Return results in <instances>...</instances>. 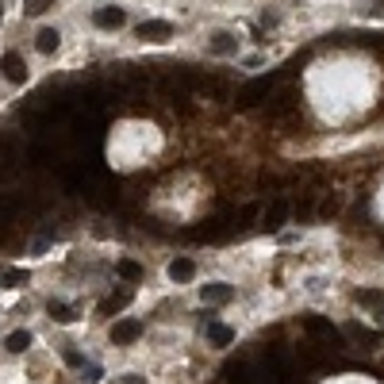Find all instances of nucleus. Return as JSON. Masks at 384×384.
Here are the masks:
<instances>
[{
  "label": "nucleus",
  "instance_id": "f8f14e48",
  "mask_svg": "<svg viewBox=\"0 0 384 384\" xmlns=\"http://www.w3.org/2000/svg\"><path fill=\"white\" fill-rule=\"evenodd\" d=\"M346 335L354 338V342H365V346H381V331H369L361 323H350L346 326Z\"/></svg>",
  "mask_w": 384,
  "mask_h": 384
},
{
  "label": "nucleus",
  "instance_id": "b1692460",
  "mask_svg": "<svg viewBox=\"0 0 384 384\" xmlns=\"http://www.w3.org/2000/svg\"><path fill=\"white\" fill-rule=\"evenodd\" d=\"M123 384H146V381H143V376H134V373H131V376H123Z\"/></svg>",
  "mask_w": 384,
  "mask_h": 384
},
{
  "label": "nucleus",
  "instance_id": "1a4fd4ad",
  "mask_svg": "<svg viewBox=\"0 0 384 384\" xmlns=\"http://www.w3.org/2000/svg\"><path fill=\"white\" fill-rule=\"evenodd\" d=\"M304 326H307V331H311V335H323L326 342L342 346V335H338V331H335V326H331V323H326V319H319V315H307V319H304Z\"/></svg>",
  "mask_w": 384,
  "mask_h": 384
},
{
  "label": "nucleus",
  "instance_id": "aec40b11",
  "mask_svg": "<svg viewBox=\"0 0 384 384\" xmlns=\"http://www.w3.org/2000/svg\"><path fill=\"white\" fill-rule=\"evenodd\" d=\"M62 361H66L69 369H85V354H81V350H73V346H66V350H62Z\"/></svg>",
  "mask_w": 384,
  "mask_h": 384
},
{
  "label": "nucleus",
  "instance_id": "423d86ee",
  "mask_svg": "<svg viewBox=\"0 0 384 384\" xmlns=\"http://www.w3.org/2000/svg\"><path fill=\"white\" fill-rule=\"evenodd\" d=\"M208 50H211V54H219V58L239 54V35H235V31H211V35H208Z\"/></svg>",
  "mask_w": 384,
  "mask_h": 384
},
{
  "label": "nucleus",
  "instance_id": "393cba45",
  "mask_svg": "<svg viewBox=\"0 0 384 384\" xmlns=\"http://www.w3.org/2000/svg\"><path fill=\"white\" fill-rule=\"evenodd\" d=\"M0 16H4V8H0Z\"/></svg>",
  "mask_w": 384,
  "mask_h": 384
},
{
  "label": "nucleus",
  "instance_id": "0eeeda50",
  "mask_svg": "<svg viewBox=\"0 0 384 384\" xmlns=\"http://www.w3.org/2000/svg\"><path fill=\"white\" fill-rule=\"evenodd\" d=\"M93 23L100 31H119L127 23V12L123 8H115V4H108V8H96L93 12Z\"/></svg>",
  "mask_w": 384,
  "mask_h": 384
},
{
  "label": "nucleus",
  "instance_id": "4468645a",
  "mask_svg": "<svg viewBox=\"0 0 384 384\" xmlns=\"http://www.w3.org/2000/svg\"><path fill=\"white\" fill-rule=\"evenodd\" d=\"M204 335H208V342H215V346H230V342H235V331H230V326H223V323H208V331H204Z\"/></svg>",
  "mask_w": 384,
  "mask_h": 384
},
{
  "label": "nucleus",
  "instance_id": "2eb2a0df",
  "mask_svg": "<svg viewBox=\"0 0 384 384\" xmlns=\"http://www.w3.org/2000/svg\"><path fill=\"white\" fill-rule=\"evenodd\" d=\"M27 280H31L27 269H4V273H0V288H23Z\"/></svg>",
  "mask_w": 384,
  "mask_h": 384
},
{
  "label": "nucleus",
  "instance_id": "dca6fc26",
  "mask_svg": "<svg viewBox=\"0 0 384 384\" xmlns=\"http://www.w3.org/2000/svg\"><path fill=\"white\" fill-rule=\"evenodd\" d=\"M127 304H131V292H112V296L100 304V315H115V311H123Z\"/></svg>",
  "mask_w": 384,
  "mask_h": 384
},
{
  "label": "nucleus",
  "instance_id": "7ed1b4c3",
  "mask_svg": "<svg viewBox=\"0 0 384 384\" xmlns=\"http://www.w3.org/2000/svg\"><path fill=\"white\" fill-rule=\"evenodd\" d=\"M0 69H4V81H12V85H23V81H27V62H23L19 50H8V54L0 58Z\"/></svg>",
  "mask_w": 384,
  "mask_h": 384
},
{
  "label": "nucleus",
  "instance_id": "6e6552de",
  "mask_svg": "<svg viewBox=\"0 0 384 384\" xmlns=\"http://www.w3.org/2000/svg\"><path fill=\"white\" fill-rule=\"evenodd\" d=\"M200 300H204V304H230V300H235V288L223 285V280H215V285L200 288Z\"/></svg>",
  "mask_w": 384,
  "mask_h": 384
},
{
  "label": "nucleus",
  "instance_id": "ddd939ff",
  "mask_svg": "<svg viewBox=\"0 0 384 384\" xmlns=\"http://www.w3.org/2000/svg\"><path fill=\"white\" fill-rule=\"evenodd\" d=\"M4 350H8V354H27L31 350V331H12V335L4 338Z\"/></svg>",
  "mask_w": 384,
  "mask_h": 384
},
{
  "label": "nucleus",
  "instance_id": "f03ea898",
  "mask_svg": "<svg viewBox=\"0 0 384 384\" xmlns=\"http://www.w3.org/2000/svg\"><path fill=\"white\" fill-rule=\"evenodd\" d=\"M139 335H143V319H119V323H112V331H108V338H112L115 346L139 342Z\"/></svg>",
  "mask_w": 384,
  "mask_h": 384
},
{
  "label": "nucleus",
  "instance_id": "a211bd4d",
  "mask_svg": "<svg viewBox=\"0 0 384 384\" xmlns=\"http://www.w3.org/2000/svg\"><path fill=\"white\" fill-rule=\"evenodd\" d=\"M354 300L365 307H384V288H357Z\"/></svg>",
  "mask_w": 384,
  "mask_h": 384
},
{
  "label": "nucleus",
  "instance_id": "9b49d317",
  "mask_svg": "<svg viewBox=\"0 0 384 384\" xmlns=\"http://www.w3.org/2000/svg\"><path fill=\"white\" fill-rule=\"evenodd\" d=\"M192 273H196V261L192 258H173L169 261V280H177V285H181V280H192Z\"/></svg>",
  "mask_w": 384,
  "mask_h": 384
},
{
  "label": "nucleus",
  "instance_id": "6ab92c4d",
  "mask_svg": "<svg viewBox=\"0 0 384 384\" xmlns=\"http://www.w3.org/2000/svg\"><path fill=\"white\" fill-rule=\"evenodd\" d=\"M115 273H119L123 280H131V285H134V280H143V265H139V261H131V258L119 261V265H115Z\"/></svg>",
  "mask_w": 384,
  "mask_h": 384
},
{
  "label": "nucleus",
  "instance_id": "5701e85b",
  "mask_svg": "<svg viewBox=\"0 0 384 384\" xmlns=\"http://www.w3.org/2000/svg\"><path fill=\"white\" fill-rule=\"evenodd\" d=\"M81 381L96 384V381H100V365H88V369H81Z\"/></svg>",
  "mask_w": 384,
  "mask_h": 384
},
{
  "label": "nucleus",
  "instance_id": "9d476101",
  "mask_svg": "<svg viewBox=\"0 0 384 384\" xmlns=\"http://www.w3.org/2000/svg\"><path fill=\"white\" fill-rule=\"evenodd\" d=\"M58 47H62V31H58V27H43L35 35V50H38V54H54Z\"/></svg>",
  "mask_w": 384,
  "mask_h": 384
},
{
  "label": "nucleus",
  "instance_id": "412c9836",
  "mask_svg": "<svg viewBox=\"0 0 384 384\" xmlns=\"http://www.w3.org/2000/svg\"><path fill=\"white\" fill-rule=\"evenodd\" d=\"M47 8H50V0H27V4H23V12H27V16H43Z\"/></svg>",
  "mask_w": 384,
  "mask_h": 384
},
{
  "label": "nucleus",
  "instance_id": "f3484780",
  "mask_svg": "<svg viewBox=\"0 0 384 384\" xmlns=\"http://www.w3.org/2000/svg\"><path fill=\"white\" fill-rule=\"evenodd\" d=\"M47 311H50V319H54V323H73V319H77V311L69 304H62V300H50Z\"/></svg>",
  "mask_w": 384,
  "mask_h": 384
},
{
  "label": "nucleus",
  "instance_id": "f257e3e1",
  "mask_svg": "<svg viewBox=\"0 0 384 384\" xmlns=\"http://www.w3.org/2000/svg\"><path fill=\"white\" fill-rule=\"evenodd\" d=\"M277 81H280V73H269V77H258V81H250L246 88H239V100H235V104H239V108H254L261 96H269V88L277 85Z\"/></svg>",
  "mask_w": 384,
  "mask_h": 384
},
{
  "label": "nucleus",
  "instance_id": "20e7f679",
  "mask_svg": "<svg viewBox=\"0 0 384 384\" xmlns=\"http://www.w3.org/2000/svg\"><path fill=\"white\" fill-rule=\"evenodd\" d=\"M288 215H292V204H288V200H273L265 208V215H261V230H269V235L280 230L288 223Z\"/></svg>",
  "mask_w": 384,
  "mask_h": 384
},
{
  "label": "nucleus",
  "instance_id": "39448f33",
  "mask_svg": "<svg viewBox=\"0 0 384 384\" xmlns=\"http://www.w3.org/2000/svg\"><path fill=\"white\" fill-rule=\"evenodd\" d=\"M134 35L146 38V43H165V38H173V23H165V19H143L134 27Z\"/></svg>",
  "mask_w": 384,
  "mask_h": 384
},
{
  "label": "nucleus",
  "instance_id": "4be33fe9",
  "mask_svg": "<svg viewBox=\"0 0 384 384\" xmlns=\"http://www.w3.org/2000/svg\"><path fill=\"white\" fill-rule=\"evenodd\" d=\"M311 211H315V200H304L292 208V215H296V219H311Z\"/></svg>",
  "mask_w": 384,
  "mask_h": 384
}]
</instances>
